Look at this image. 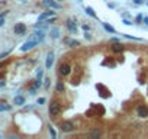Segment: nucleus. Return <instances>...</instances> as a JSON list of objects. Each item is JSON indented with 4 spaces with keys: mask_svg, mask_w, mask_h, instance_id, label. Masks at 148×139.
<instances>
[{
    "mask_svg": "<svg viewBox=\"0 0 148 139\" xmlns=\"http://www.w3.org/2000/svg\"><path fill=\"white\" fill-rule=\"evenodd\" d=\"M60 113H61V104H60V102L52 100L51 104H49V114H51L52 117H55V116H58Z\"/></svg>",
    "mask_w": 148,
    "mask_h": 139,
    "instance_id": "nucleus-1",
    "label": "nucleus"
},
{
    "mask_svg": "<svg viewBox=\"0 0 148 139\" xmlns=\"http://www.w3.org/2000/svg\"><path fill=\"white\" fill-rule=\"evenodd\" d=\"M38 44H39V42H38L36 39H33V38H29V39H28V41L25 42V44H23L22 47H20V51H22V52H28V51H31L32 48L36 47Z\"/></svg>",
    "mask_w": 148,
    "mask_h": 139,
    "instance_id": "nucleus-2",
    "label": "nucleus"
},
{
    "mask_svg": "<svg viewBox=\"0 0 148 139\" xmlns=\"http://www.w3.org/2000/svg\"><path fill=\"white\" fill-rule=\"evenodd\" d=\"M31 38H33V39H36L38 42H42L44 41V38H45V30H42V29H39V30H35V32L32 33V36Z\"/></svg>",
    "mask_w": 148,
    "mask_h": 139,
    "instance_id": "nucleus-3",
    "label": "nucleus"
},
{
    "mask_svg": "<svg viewBox=\"0 0 148 139\" xmlns=\"http://www.w3.org/2000/svg\"><path fill=\"white\" fill-rule=\"evenodd\" d=\"M60 128H61V130L63 132H73L74 130V125L71 123V122H63V123L60 125Z\"/></svg>",
    "mask_w": 148,
    "mask_h": 139,
    "instance_id": "nucleus-4",
    "label": "nucleus"
},
{
    "mask_svg": "<svg viewBox=\"0 0 148 139\" xmlns=\"http://www.w3.org/2000/svg\"><path fill=\"white\" fill-rule=\"evenodd\" d=\"M52 64H54V52L49 51L48 55H47V59H45V68L49 70L52 67Z\"/></svg>",
    "mask_w": 148,
    "mask_h": 139,
    "instance_id": "nucleus-5",
    "label": "nucleus"
},
{
    "mask_svg": "<svg viewBox=\"0 0 148 139\" xmlns=\"http://www.w3.org/2000/svg\"><path fill=\"white\" fill-rule=\"evenodd\" d=\"M70 73H71V67L68 65L67 62H64V64L60 65V74H61V75H68Z\"/></svg>",
    "mask_w": 148,
    "mask_h": 139,
    "instance_id": "nucleus-6",
    "label": "nucleus"
},
{
    "mask_svg": "<svg viewBox=\"0 0 148 139\" xmlns=\"http://www.w3.org/2000/svg\"><path fill=\"white\" fill-rule=\"evenodd\" d=\"M137 113L139 117H147L148 116V109L147 106H144V104H141V106L137 107Z\"/></svg>",
    "mask_w": 148,
    "mask_h": 139,
    "instance_id": "nucleus-7",
    "label": "nucleus"
},
{
    "mask_svg": "<svg viewBox=\"0 0 148 139\" xmlns=\"http://www.w3.org/2000/svg\"><path fill=\"white\" fill-rule=\"evenodd\" d=\"M42 3H44L45 6L51 7V9H63V6H61V4H58L57 2H54V0H44Z\"/></svg>",
    "mask_w": 148,
    "mask_h": 139,
    "instance_id": "nucleus-8",
    "label": "nucleus"
},
{
    "mask_svg": "<svg viewBox=\"0 0 148 139\" xmlns=\"http://www.w3.org/2000/svg\"><path fill=\"white\" fill-rule=\"evenodd\" d=\"M26 30V26L23 25V23H16L15 25V33L16 35H22V33H25Z\"/></svg>",
    "mask_w": 148,
    "mask_h": 139,
    "instance_id": "nucleus-9",
    "label": "nucleus"
},
{
    "mask_svg": "<svg viewBox=\"0 0 148 139\" xmlns=\"http://www.w3.org/2000/svg\"><path fill=\"white\" fill-rule=\"evenodd\" d=\"M67 29L70 30L71 33H76L77 32V26H76V23L73 20H67Z\"/></svg>",
    "mask_w": 148,
    "mask_h": 139,
    "instance_id": "nucleus-10",
    "label": "nucleus"
},
{
    "mask_svg": "<svg viewBox=\"0 0 148 139\" xmlns=\"http://www.w3.org/2000/svg\"><path fill=\"white\" fill-rule=\"evenodd\" d=\"M13 102H15L16 106H22V104H25V97L23 96H16Z\"/></svg>",
    "mask_w": 148,
    "mask_h": 139,
    "instance_id": "nucleus-11",
    "label": "nucleus"
},
{
    "mask_svg": "<svg viewBox=\"0 0 148 139\" xmlns=\"http://www.w3.org/2000/svg\"><path fill=\"white\" fill-rule=\"evenodd\" d=\"M103 28L107 30V32H110V33H115V28H112L109 23H103Z\"/></svg>",
    "mask_w": 148,
    "mask_h": 139,
    "instance_id": "nucleus-12",
    "label": "nucleus"
},
{
    "mask_svg": "<svg viewBox=\"0 0 148 139\" xmlns=\"http://www.w3.org/2000/svg\"><path fill=\"white\" fill-rule=\"evenodd\" d=\"M86 12H87V15L92 16V18H96V13H94V10H93L92 7H86Z\"/></svg>",
    "mask_w": 148,
    "mask_h": 139,
    "instance_id": "nucleus-13",
    "label": "nucleus"
},
{
    "mask_svg": "<svg viewBox=\"0 0 148 139\" xmlns=\"http://www.w3.org/2000/svg\"><path fill=\"white\" fill-rule=\"evenodd\" d=\"M112 51L113 52H122L123 47H121V45H115V47H112Z\"/></svg>",
    "mask_w": 148,
    "mask_h": 139,
    "instance_id": "nucleus-14",
    "label": "nucleus"
},
{
    "mask_svg": "<svg viewBox=\"0 0 148 139\" xmlns=\"http://www.w3.org/2000/svg\"><path fill=\"white\" fill-rule=\"evenodd\" d=\"M12 107L8 106V104H0V112H8V110H10Z\"/></svg>",
    "mask_w": 148,
    "mask_h": 139,
    "instance_id": "nucleus-15",
    "label": "nucleus"
},
{
    "mask_svg": "<svg viewBox=\"0 0 148 139\" xmlns=\"http://www.w3.org/2000/svg\"><path fill=\"white\" fill-rule=\"evenodd\" d=\"M51 36L52 38H58L60 36V30L58 29H52L51 30Z\"/></svg>",
    "mask_w": 148,
    "mask_h": 139,
    "instance_id": "nucleus-16",
    "label": "nucleus"
},
{
    "mask_svg": "<svg viewBox=\"0 0 148 139\" xmlns=\"http://www.w3.org/2000/svg\"><path fill=\"white\" fill-rule=\"evenodd\" d=\"M57 90H58L60 93H63V91H64V86H63V83H57Z\"/></svg>",
    "mask_w": 148,
    "mask_h": 139,
    "instance_id": "nucleus-17",
    "label": "nucleus"
},
{
    "mask_svg": "<svg viewBox=\"0 0 148 139\" xmlns=\"http://www.w3.org/2000/svg\"><path fill=\"white\" fill-rule=\"evenodd\" d=\"M67 44H68V45H73V47H77L78 42H76V41H67Z\"/></svg>",
    "mask_w": 148,
    "mask_h": 139,
    "instance_id": "nucleus-18",
    "label": "nucleus"
},
{
    "mask_svg": "<svg viewBox=\"0 0 148 139\" xmlns=\"http://www.w3.org/2000/svg\"><path fill=\"white\" fill-rule=\"evenodd\" d=\"M9 54H10V51H8V52H3V54H0V59H3L4 57H8Z\"/></svg>",
    "mask_w": 148,
    "mask_h": 139,
    "instance_id": "nucleus-19",
    "label": "nucleus"
},
{
    "mask_svg": "<svg viewBox=\"0 0 148 139\" xmlns=\"http://www.w3.org/2000/svg\"><path fill=\"white\" fill-rule=\"evenodd\" d=\"M90 135H92V136H100V132H97V130H93V132H90Z\"/></svg>",
    "mask_w": 148,
    "mask_h": 139,
    "instance_id": "nucleus-20",
    "label": "nucleus"
},
{
    "mask_svg": "<svg viewBox=\"0 0 148 139\" xmlns=\"http://www.w3.org/2000/svg\"><path fill=\"white\" fill-rule=\"evenodd\" d=\"M44 103H45V99H44V97L38 99V104H44Z\"/></svg>",
    "mask_w": 148,
    "mask_h": 139,
    "instance_id": "nucleus-21",
    "label": "nucleus"
},
{
    "mask_svg": "<svg viewBox=\"0 0 148 139\" xmlns=\"http://www.w3.org/2000/svg\"><path fill=\"white\" fill-rule=\"evenodd\" d=\"M49 87V80L48 78H45V88H48Z\"/></svg>",
    "mask_w": 148,
    "mask_h": 139,
    "instance_id": "nucleus-22",
    "label": "nucleus"
},
{
    "mask_svg": "<svg viewBox=\"0 0 148 139\" xmlns=\"http://www.w3.org/2000/svg\"><path fill=\"white\" fill-rule=\"evenodd\" d=\"M141 20H144V18H142L141 15H138L137 16V22H141Z\"/></svg>",
    "mask_w": 148,
    "mask_h": 139,
    "instance_id": "nucleus-23",
    "label": "nucleus"
},
{
    "mask_svg": "<svg viewBox=\"0 0 148 139\" xmlns=\"http://www.w3.org/2000/svg\"><path fill=\"white\" fill-rule=\"evenodd\" d=\"M3 23H4V20H3V18H0V28L3 26Z\"/></svg>",
    "mask_w": 148,
    "mask_h": 139,
    "instance_id": "nucleus-24",
    "label": "nucleus"
},
{
    "mask_svg": "<svg viewBox=\"0 0 148 139\" xmlns=\"http://www.w3.org/2000/svg\"><path fill=\"white\" fill-rule=\"evenodd\" d=\"M134 2H135V3H138V4H139V3H142V0H134Z\"/></svg>",
    "mask_w": 148,
    "mask_h": 139,
    "instance_id": "nucleus-25",
    "label": "nucleus"
},
{
    "mask_svg": "<svg viewBox=\"0 0 148 139\" xmlns=\"http://www.w3.org/2000/svg\"><path fill=\"white\" fill-rule=\"evenodd\" d=\"M144 23H147V25H148V18H144Z\"/></svg>",
    "mask_w": 148,
    "mask_h": 139,
    "instance_id": "nucleus-26",
    "label": "nucleus"
},
{
    "mask_svg": "<svg viewBox=\"0 0 148 139\" xmlns=\"http://www.w3.org/2000/svg\"><path fill=\"white\" fill-rule=\"evenodd\" d=\"M58 2H63V0H58Z\"/></svg>",
    "mask_w": 148,
    "mask_h": 139,
    "instance_id": "nucleus-27",
    "label": "nucleus"
}]
</instances>
